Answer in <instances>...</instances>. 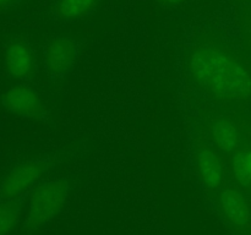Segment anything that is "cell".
I'll return each mask as SVG.
<instances>
[{
    "instance_id": "cell-11",
    "label": "cell",
    "mask_w": 251,
    "mask_h": 235,
    "mask_svg": "<svg viewBox=\"0 0 251 235\" xmlns=\"http://www.w3.org/2000/svg\"><path fill=\"white\" fill-rule=\"evenodd\" d=\"M230 165L238 183L244 186H251V142L240 146L233 153Z\"/></svg>"
},
{
    "instance_id": "cell-5",
    "label": "cell",
    "mask_w": 251,
    "mask_h": 235,
    "mask_svg": "<svg viewBox=\"0 0 251 235\" xmlns=\"http://www.w3.org/2000/svg\"><path fill=\"white\" fill-rule=\"evenodd\" d=\"M2 105L12 114L26 119H39L43 115L41 97L27 85H17L7 90L2 95Z\"/></svg>"
},
{
    "instance_id": "cell-14",
    "label": "cell",
    "mask_w": 251,
    "mask_h": 235,
    "mask_svg": "<svg viewBox=\"0 0 251 235\" xmlns=\"http://www.w3.org/2000/svg\"><path fill=\"white\" fill-rule=\"evenodd\" d=\"M15 1H17V0H0V7H4V6H7V5H11V4H14Z\"/></svg>"
},
{
    "instance_id": "cell-4",
    "label": "cell",
    "mask_w": 251,
    "mask_h": 235,
    "mask_svg": "<svg viewBox=\"0 0 251 235\" xmlns=\"http://www.w3.org/2000/svg\"><path fill=\"white\" fill-rule=\"evenodd\" d=\"M78 56V43L71 37H56L46 44L43 61L53 80L63 78L73 70Z\"/></svg>"
},
{
    "instance_id": "cell-8",
    "label": "cell",
    "mask_w": 251,
    "mask_h": 235,
    "mask_svg": "<svg viewBox=\"0 0 251 235\" xmlns=\"http://www.w3.org/2000/svg\"><path fill=\"white\" fill-rule=\"evenodd\" d=\"M5 61L9 72L20 80H28L36 71L33 50L25 41H15L10 44Z\"/></svg>"
},
{
    "instance_id": "cell-3",
    "label": "cell",
    "mask_w": 251,
    "mask_h": 235,
    "mask_svg": "<svg viewBox=\"0 0 251 235\" xmlns=\"http://www.w3.org/2000/svg\"><path fill=\"white\" fill-rule=\"evenodd\" d=\"M49 166L50 163L47 159H31L17 164L0 183L1 200H16L24 195L43 178Z\"/></svg>"
},
{
    "instance_id": "cell-2",
    "label": "cell",
    "mask_w": 251,
    "mask_h": 235,
    "mask_svg": "<svg viewBox=\"0 0 251 235\" xmlns=\"http://www.w3.org/2000/svg\"><path fill=\"white\" fill-rule=\"evenodd\" d=\"M69 185L63 179L46 181L32 191L26 218L27 229H37L48 223L63 208Z\"/></svg>"
},
{
    "instance_id": "cell-7",
    "label": "cell",
    "mask_w": 251,
    "mask_h": 235,
    "mask_svg": "<svg viewBox=\"0 0 251 235\" xmlns=\"http://www.w3.org/2000/svg\"><path fill=\"white\" fill-rule=\"evenodd\" d=\"M196 164L206 190L220 191L225 179V170L218 154L210 147H200L196 151Z\"/></svg>"
},
{
    "instance_id": "cell-10",
    "label": "cell",
    "mask_w": 251,
    "mask_h": 235,
    "mask_svg": "<svg viewBox=\"0 0 251 235\" xmlns=\"http://www.w3.org/2000/svg\"><path fill=\"white\" fill-rule=\"evenodd\" d=\"M100 0H58L54 7V14L60 20L85 19L90 16L97 7Z\"/></svg>"
},
{
    "instance_id": "cell-9",
    "label": "cell",
    "mask_w": 251,
    "mask_h": 235,
    "mask_svg": "<svg viewBox=\"0 0 251 235\" xmlns=\"http://www.w3.org/2000/svg\"><path fill=\"white\" fill-rule=\"evenodd\" d=\"M212 137L217 148L223 153H234L240 147V131L234 122L226 119H218L213 122Z\"/></svg>"
},
{
    "instance_id": "cell-12",
    "label": "cell",
    "mask_w": 251,
    "mask_h": 235,
    "mask_svg": "<svg viewBox=\"0 0 251 235\" xmlns=\"http://www.w3.org/2000/svg\"><path fill=\"white\" fill-rule=\"evenodd\" d=\"M21 215V206L16 200L0 201V235H9Z\"/></svg>"
},
{
    "instance_id": "cell-1",
    "label": "cell",
    "mask_w": 251,
    "mask_h": 235,
    "mask_svg": "<svg viewBox=\"0 0 251 235\" xmlns=\"http://www.w3.org/2000/svg\"><path fill=\"white\" fill-rule=\"evenodd\" d=\"M188 66L194 83L216 102L234 104L251 97V70L218 39H200L189 54Z\"/></svg>"
},
{
    "instance_id": "cell-6",
    "label": "cell",
    "mask_w": 251,
    "mask_h": 235,
    "mask_svg": "<svg viewBox=\"0 0 251 235\" xmlns=\"http://www.w3.org/2000/svg\"><path fill=\"white\" fill-rule=\"evenodd\" d=\"M220 206L226 219L234 227L247 228L251 223V211L244 196L234 188H225L220 192Z\"/></svg>"
},
{
    "instance_id": "cell-13",
    "label": "cell",
    "mask_w": 251,
    "mask_h": 235,
    "mask_svg": "<svg viewBox=\"0 0 251 235\" xmlns=\"http://www.w3.org/2000/svg\"><path fill=\"white\" fill-rule=\"evenodd\" d=\"M158 1L164 5H178L180 2H183L184 0H158Z\"/></svg>"
}]
</instances>
